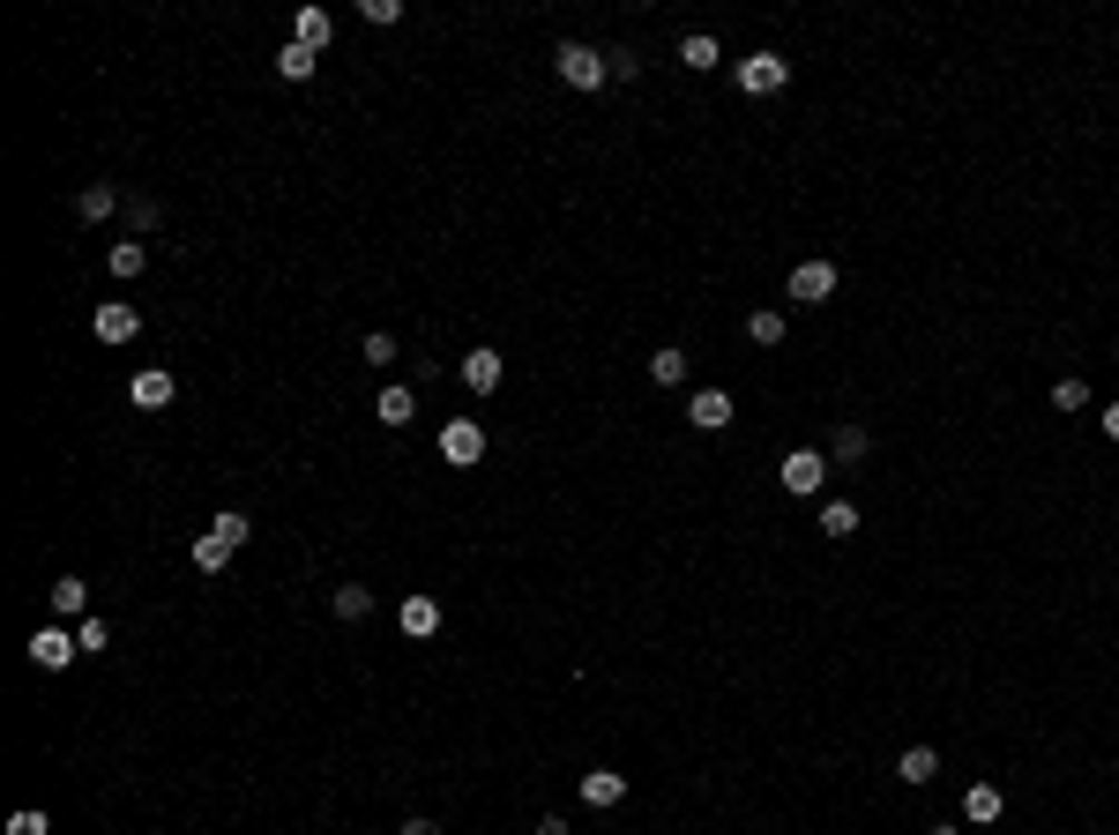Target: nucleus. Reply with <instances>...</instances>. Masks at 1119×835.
<instances>
[{
  "mask_svg": "<svg viewBox=\"0 0 1119 835\" xmlns=\"http://www.w3.org/2000/svg\"><path fill=\"white\" fill-rule=\"evenodd\" d=\"M1052 411H1090V381H1082V373H1060V381H1052Z\"/></svg>",
  "mask_w": 1119,
  "mask_h": 835,
  "instance_id": "nucleus-24",
  "label": "nucleus"
},
{
  "mask_svg": "<svg viewBox=\"0 0 1119 835\" xmlns=\"http://www.w3.org/2000/svg\"><path fill=\"white\" fill-rule=\"evenodd\" d=\"M933 776H941V746H903V754H895V784L919 790V784H933Z\"/></svg>",
  "mask_w": 1119,
  "mask_h": 835,
  "instance_id": "nucleus-9",
  "label": "nucleus"
},
{
  "mask_svg": "<svg viewBox=\"0 0 1119 835\" xmlns=\"http://www.w3.org/2000/svg\"><path fill=\"white\" fill-rule=\"evenodd\" d=\"M75 657H82V641L60 635V627H38V635H30V664H38V671H68Z\"/></svg>",
  "mask_w": 1119,
  "mask_h": 835,
  "instance_id": "nucleus-6",
  "label": "nucleus"
},
{
  "mask_svg": "<svg viewBox=\"0 0 1119 835\" xmlns=\"http://www.w3.org/2000/svg\"><path fill=\"white\" fill-rule=\"evenodd\" d=\"M105 269L120 276V284H135V276L149 269V246H143V239H120V246H112V254H105Z\"/></svg>",
  "mask_w": 1119,
  "mask_h": 835,
  "instance_id": "nucleus-19",
  "label": "nucleus"
},
{
  "mask_svg": "<svg viewBox=\"0 0 1119 835\" xmlns=\"http://www.w3.org/2000/svg\"><path fill=\"white\" fill-rule=\"evenodd\" d=\"M1112 358H1119V351H1112Z\"/></svg>",
  "mask_w": 1119,
  "mask_h": 835,
  "instance_id": "nucleus-39",
  "label": "nucleus"
},
{
  "mask_svg": "<svg viewBox=\"0 0 1119 835\" xmlns=\"http://www.w3.org/2000/svg\"><path fill=\"white\" fill-rule=\"evenodd\" d=\"M90 336H98V344H135V336H143V314H135L127 298H105L98 314H90Z\"/></svg>",
  "mask_w": 1119,
  "mask_h": 835,
  "instance_id": "nucleus-4",
  "label": "nucleus"
},
{
  "mask_svg": "<svg viewBox=\"0 0 1119 835\" xmlns=\"http://www.w3.org/2000/svg\"><path fill=\"white\" fill-rule=\"evenodd\" d=\"M359 16H366V23H403L396 0H359Z\"/></svg>",
  "mask_w": 1119,
  "mask_h": 835,
  "instance_id": "nucleus-34",
  "label": "nucleus"
},
{
  "mask_svg": "<svg viewBox=\"0 0 1119 835\" xmlns=\"http://www.w3.org/2000/svg\"><path fill=\"white\" fill-rule=\"evenodd\" d=\"M679 60H687L695 75H709L724 52H717V38H709V30H687V38H679Z\"/></svg>",
  "mask_w": 1119,
  "mask_h": 835,
  "instance_id": "nucleus-21",
  "label": "nucleus"
},
{
  "mask_svg": "<svg viewBox=\"0 0 1119 835\" xmlns=\"http://www.w3.org/2000/svg\"><path fill=\"white\" fill-rule=\"evenodd\" d=\"M112 209H120V187H112V179H105V187H82V195H75V217H82V224H105Z\"/></svg>",
  "mask_w": 1119,
  "mask_h": 835,
  "instance_id": "nucleus-17",
  "label": "nucleus"
},
{
  "mask_svg": "<svg viewBox=\"0 0 1119 835\" xmlns=\"http://www.w3.org/2000/svg\"><path fill=\"white\" fill-rule=\"evenodd\" d=\"M1000 806H1008V798H1000V784H970V790H963V821H970V828H993Z\"/></svg>",
  "mask_w": 1119,
  "mask_h": 835,
  "instance_id": "nucleus-14",
  "label": "nucleus"
},
{
  "mask_svg": "<svg viewBox=\"0 0 1119 835\" xmlns=\"http://www.w3.org/2000/svg\"><path fill=\"white\" fill-rule=\"evenodd\" d=\"M463 389H471V395H493V389H500V351H493V344L463 351Z\"/></svg>",
  "mask_w": 1119,
  "mask_h": 835,
  "instance_id": "nucleus-11",
  "label": "nucleus"
},
{
  "mask_svg": "<svg viewBox=\"0 0 1119 835\" xmlns=\"http://www.w3.org/2000/svg\"><path fill=\"white\" fill-rule=\"evenodd\" d=\"M403 635L433 641V635H441V605H433V597H403Z\"/></svg>",
  "mask_w": 1119,
  "mask_h": 835,
  "instance_id": "nucleus-15",
  "label": "nucleus"
},
{
  "mask_svg": "<svg viewBox=\"0 0 1119 835\" xmlns=\"http://www.w3.org/2000/svg\"><path fill=\"white\" fill-rule=\"evenodd\" d=\"M821 485H828L821 448H792V455H784V492H792V500H821Z\"/></svg>",
  "mask_w": 1119,
  "mask_h": 835,
  "instance_id": "nucleus-3",
  "label": "nucleus"
},
{
  "mask_svg": "<svg viewBox=\"0 0 1119 835\" xmlns=\"http://www.w3.org/2000/svg\"><path fill=\"white\" fill-rule=\"evenodd\" d=\"M866 455H873V433H866V425H836V463L858 470Z\"/></svg>",
  "mask_w": 1119,
  "mask_h": 835,
  "instance_id": "nucleus-22",
  "label": "nucleus"
},
{
  "mask_svg": "<svg viewBox=\"0 0 1119 835\" xmlns=\"http://www.w3.org/2000/svg\"><path fill=\"white\" fill-rule=\"evenodd\" d=\"M157 217H165V209H157L149 195H135V202H127V224H135V232H157Z\"/></svg>",
  "mask_w": 1119,
  "mask_h": 835,
  "instance_id": "nucleus-33",
  "label": "nucleus"
},
{
  "mask_svg": "<svg viewBox=\"0 0 1119 835\" xmlns=\"http://www.w3.org/2000/svg\"><path fill=\"white\" fill-rule=\"evenodd\" d=\"M605 68H612V82H642V52H635V46H612V52H605Z\"/></svg>",
  "mask_w": 1119,
  "mask_h": 835,
  "instance_id": "nucleus-29",
  "label": "nucleus"
},
{
  "mask_svg": "<svg viewBox=\"0 0 1119 835\" xmlns=\"http://www.w3.org/2000/svg\"><path fill=\"white\" fill-rule=\"evenodd\" d=\"M620 798H627V776H620V768H590V776H582V806H590V813H612Z\"/></svg>",
  "mask_w": 1119,
  "mask_h": 835,
  "instance_id": "nucleus-8",
  "label": "nucleus"
},
{
  "mask_svg": "<svg viewBox=\"0 0 1119 835\" xmlns=\"http://www.w3.org/2000/svg\"><path fill=\"white\" fill-rule=\"evenodd\" d=\"M746 344L776 351V344H784V314H776V306H754V314H746Z\"/></svg>",
  "mask_w": 1119,
  "mask_h": 835,
  "instance_id": "nucleus-18",
  "label": "nucleus"
},
{
  "mask_svg": "<svg viewBox=\"0 0 1119 835\" xmlns=\"http://www.w3.org/2000/svg\"><path fill=\"white\" fill-rule=\"evenodd\" d=\"M836 284H844V276H836V262H798L784 292H792L798 306H821V298H836Z\"/></svg>",
  "mask_w": 1119,
  "mask_h": 835,
  "instance_id": "nucleus-5",
  "label": "nucleus"
},
{
  "mask_svg": "<svg viewBox=\"0 0 1119 835\" xmlns=\"http://www.w3.org/2000/svg\"><path fill=\"white\" fill-rule=\"evenodd\" d=\"M396 835H441V828H433V821H425V813H411V821H403Z\"/></svg>",
  "mask_w": 1119,
  "mask_h": 835,
  "instance_id": "nucleus-35",
  "label": "nucleus"
},
{
  "mask_svg": "<svg viewBox=\"0 0 1119 835\" xmlns=\"http://www.w3.org/2000/svg\"><path fill=\"white\" fill-rule=\"evenodd\" d=\"M687 418H695L701 433H724V425H732V395H724V389H695V395H687Z\"/></svg>",
  "mask_w": 1119,
  "mask_h": 835,
  "instance_id": "nucleus-10",
  "label": "nucleus"
},
{
  "mask_svg": "<svg viewBox=\"0 0 1119 835\" xmlns=\"http://www.w3.org/2000/svg\"><path fill=\"white\" fill-rule=\"evenodd\" d=\"M224 560H232V544H224L217 530H209V538H195V567H202V574H224Z\"/></svg>",
  "mask_w": 1119,
  "mask_h": 835,
  "instance_id": "nucleus-28",
  "label": "nucleus"
},
{
  "mask_svg": "<svg viewBox=\"0 0 1119 835\" xmlns=\"http://www.w3.org/2000/svg\"><path fill=\"white\" fill-rule=\"evenodd\" d=\"M552 68H560V82H568V90H605V82H612L605 52H597V46H582V38H568V46L552 52Z\"/></svg>",
  "mask_w": 1119,
  "mask_h": 835,
  "instance_id": "nucleus-1",
  "label": "nucleus"
},
{
  "mask_svg": "<svg viewBox=\"0 0 1119 835\" xmlns=\"http://www.w3.org/2000/svg\"><path fill=\"white\" fill-rule=\"evenodd\" d=\"M328 612H336V619H366L373 612V590H366V582H344V590L328 597Z\"/></svg>",
  "mask_w": 1119,
  "mask_h": 835,
  "instance_id": "nucleus-23",
  "label": "nucleus"
},
{
  "mask_svg": "<svg viewBox=\"0 0 1119 835\" xmlns=\"http://www.w3.org/2000/svg\"><path fill=\"white\" fill-rule=\"evenodd\" d=\"M538 835H568V821H560V813H546V821H538Z\"/></svg>",
  "mask_w": 1119,
  "mask_h": 835,
  "instance_id": "nucleus-37",
  "label": "nucleus"
},
{
  "mask_svg": "<svg viewBox=\"0 0 1119 835\" xmlns=\"http://www.w3.org/2000/svg\"><path fill=\"white\" fill-rule=\"evenodd\" d=\"M441 455H448L455 470H471L478 455H485V433H478L471 418H448V425H441Z\"/></svg>",
  "mask_w": 1119,
  "mask_h": 835,
  "instance_id": "nucleus-7",
  "label": "nucleus"
},
{
  "mask_svg": "<svg viewBox=\"0 0 1119 835\" xmlns=\"http://www.w3.org/2000/svg\"><path fill=\"white\" fill-rule=\"evenodd\" d=\"M52 612L60 619H90V582H82V574H60V582H52Z\"/></svg>",
  "mask_w": 1119,
  "mask_h": 835,
  "instance_id": "nucleus-16",
  "label": "nucleus"
},
{
  "mask_svg": "<svg viewBox=\"0 0 1119 835\" xmlns=\"http://www.w3.org/2000/svg\"><path fill=\"white\" fill-rule=\"evenodd\" d=\"M127 395H135L143 411H165V403H173V395H179V381H173V373H165V366H143V373H135V389H127Z\"/></svg>",
  "mask_w": 1119,
  "mask_h": 835,
  "instance_id": "nucleus-12",
  "label": "nucleus"
},
{
  "mask_svg": "<svg viewBox=\"0 0 1119 835\" xmlns=\"http://www.w3.org/2000/svg\"><path fill=\"white\" fill-rule=\"evenodd\" d=\"M649 381H657V389H679V381H687V351H679V344L649 351Z\"/></svg>",
  "mask_w": 1119,
  "mask_h": 835,
  "instance_id": "nucleus-20",
  "label": "nucleus"
},
{
  "mask_svg": "<svg viewBox=\"0 0 1119 835\" xmlns=\"http://www.w3.org/2000/svg\"><path fill=\"white\" fill-rule=\"evenodd\" d=\"M209 530H217V538H224V544H232V552H239V544H247V538H254V522H247V515H239V508H224V515H217V522H209Z\"/></svg>",
  "mask_w": 1119,
  "mask_h": 835,
  "instance_id": "nucleus-30",
  "label": "nucleus"
},
{
  "mask_svg": "<svg viewBox=\"0 0 1119 835\" xmlns=\"http://www.w3.org/2000/svg\"><path fill=\"white\" fill-rule=\"evenodd\" d=\"M1097 425H1105V441H1119V403H1105V418H1097Z\"/></svg>",
  "mask_w": 1119,
  "mask_h": 835,
  "instance_id": "nucleus-36",
  "label": "nucleus"
},
{
  "mask_svg": "<svg viewBox=\"0 0 1119 835\" xmlns=\"http://www.w3.org/2000/svg\"><path fill=\"white\" fill-rule=\"evenodd\" d=\"M925 835H963V828H948V821H933V828H925Z\"/></svg>",
  "mask_w": 1119,
  "mask_h": 835,
  "instance_id": "nucleus-38",
  "label": "nucleus"
},
{
  "mask_svg": "<svg viewBox=\"0 0 1119 835\" xmlns=\"http://www.w3.org/2000/svg\"><path fill=\"white\" fill-rule=\"evenodd\" d=\"M784 82H792V60H784V52H746L739 60V90L746 98H776Z\"/></svg>",
  "mask_w": 1119,
  "mask_h": 835,
  "instance_id": "nucleus-2",
  "label": "nucleus"
},
{
  "mask_svg": "<svg viewBox=\"0 0 1119 835\" xmlns=\"http://www.w3.org/2000/svg\"><path fill=\"white\" fill-rule=\"evenodd\" d=\"M359 351H366V366H396V336H389V328H373Z\"/></svg>",
  "mask_w": 1119,
  "mask_h": 835,
  "instance_id": "nucleus-31",
  "label": "nucleus"
},
{
  "mask_svg": "<svg viewBox=\"0 0 1119 835\" xmlns=\"http://www.w3.org/2000/svg\"><path fill=\"white\" fill-rule=\"evenodd\" d=\"M314 68H322V52H306V46H284V52H276V75H284V82H306Z\"/></svg>",
  "mask_w": 1119,
  "mask_h": 835,
  "instance_id": "nucleus-26",
  "label": "nucleus"
},
{
  "mask_svg": "<svg viewBox=\"0 0 1119 835\" xmlns=\"http://www.w3.org/2000/svg\"><path fill=\"white\" fill-rule=\"evenodd\" d=\"M419 418V395L411 389H381V425H411Z\"/></svg>",
  "mask_w": 1119,
  "mask_h": 835,
  "instance_id": "nucleus-27",
  "label": "nucleus"
},
{
  "mask_svg": "<svg viewBox=\"0 0 1119 835\" xmlns=\"http://www.w3.org/2000/svg\"><path fill=\"white\" fill-rule=\"evenodd\" d=\"M8 835H52V821L38 806H23V813H8Z\"/></svg>",
  "mask_w": 1119,
  "mask_h": 835,
  "instance_id": "nucleus-32",
  "label": "nucleus"
},
{
  "mask_svg": "<svg viewBox=\"0 0 1119 835\" xmlns=\"http://www.w3.org/2000/svg\"><path fill=\"white\" fill-rule=\"evenodd\" d=\"M328 38H336V23H328V8H298V16H292V46L322 52Z\"/></svg>",
  "mask_w": 1119,
  "mask_h": 835,
  "instance_id": "nucleus-13",
  "label": "nucleus"
},
{
  "mask_svg": "<svg viewBox=\"0 0 1119 835\" xmlns=\"http://www.w3.org/2000/svg\"><path fill=\"white\" fill-rule=\"evenodd\" d=\"M821 530L828 538H858V508L851 500H821Z\"/></svg>",
  "mask_w": 1119,
  "mask_h": 835,
  "instance_id": "nucleus-25",
  "label": "nucleus"
}]
</instances>
